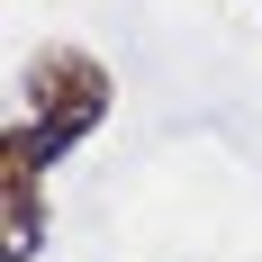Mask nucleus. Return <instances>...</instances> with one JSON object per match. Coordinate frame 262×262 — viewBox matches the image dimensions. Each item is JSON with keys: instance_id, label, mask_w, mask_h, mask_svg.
<instances>
[{"instance_id": "1", "label": "nucleus", "mask_w": 262, "mask_h": 262, "mask_svg": "<svg viewBox=\"0 0 262 262\" xmlns=\"http://www.w3.org/2000/svg\"><path fill=\"white\" fill-rule=\"evenodd\" d=\"M100 118H108V63L81 54V46H46V54H27V73H18V100H9L0 154L46 172V163H63Z\"/></svg>"}, {"instance_id": "2", "label": "nucleus", "mask_w": 262, "mask_h": 262, "mask_svg": "<svg viewBox=\"0 0 262 262\" xmlns=\"http://www.w3.org/2000/svg\"><path fill=\"white\" fill-rule=\"evenodd\" d=\"M46 244V199H36V163H9L0 154V253L27 262Z\"/></svg>"}]
</instances>
